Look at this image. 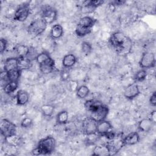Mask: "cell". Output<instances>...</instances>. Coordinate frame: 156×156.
<instances>
[{
	"label": "cell",
	"instance_id": "obj_1",
	"mask_svg": "<svg viewBox=\"0 0 156 156\" xmlns=\"http://www.w3.org/2000/svg\"><path fill=\"white\" fill-rule=\"evenodd\" d=\"M84 106L90 117L94 119L97 122L105 120L108 114V106L97 99L86 101Z\"/></svg>",
	"mask_w": 156,
	"mask_h": 156
},
{
	"label": "cell",
	"instance_id": "obj_2",
	"mask_svg": "<svg viewBox=\"0 0 156 156\" xmlns=\"http://www.w3.org/2000/svg\"><path fill=\"white\" fill-rule=\"evenodd\" d=\"M109 42L112 48L120 54H127L132 49V41L121 32H115L111 34Z\"/></svg>",
	"mask_w": 156,
	"mask_h": 156
},
{
	"label": "cell",
	"instance_id": "obj_3",
	"mask_svg": "<svg viewBox=\"0 0 156 156\" xmlns=\"http://www.w3.org/2000/svg\"><path fill=\"white\" fill-rule=\"evenodd\" d=\"M56 141L54 138L48 136L39 141L37 147L32 151V153L36 155L51 154L54 151Z\"/></svg>",
	"mask_w": 156,
	"mask_h": 156
},
{
	"label": "cell",
	"instance_id": "obj_4",
	"mask_svg": "<svg viewBox=\"0 0 156 156\" xmlns=\"http://www.w3.org/2000/svg\"><path fill=\"white\" fill-rule=\"evenodd\" d=\"M46 23L41 18H37L32 21L27 27V30L30 35L35 37L41 35L47 27Z\"/></svg>",
	"mask_w": 156,
	"mask_h": 156
},
{
	"label": "cell",
	"instance_id": "obj_5",
	"mask_svg": "<svg viewBox=\"0 0 156 156\" xmlns=\"http://www.w3.org/2000/svg\"><path fill=\"white\" fill-rule=\"evenodd\" d=\"M30 12V7L29 2H23L20 4L16 8L14 20L20 22L24 21L29 16Z\"/></svg>",
	"mask_w": 156,
	"mask_h": 156
},
{
	"label": "cell",
	"instance_id": "obj_6",
	"mask_svg": "<svg viewBox=\"0 0 156 156\" xmlns=\"http://www.w3.org/2000/svg\"><path fill=\"white\" fill-rule=\"evenodd\" d=\"M57 17V12L55 8L50 5L44 6L41 12V18L47 24L52 23Z\"/></svg>",
	"mask_w": 156,
	"mask_h": 156
},
{
	"label": "cell",
	"instance_id": "obj_7",
	"mask_svg": "<svg viewBox=\"0 0 156 156\" xmlns=\"http://www.w3.org/2000/svg\"><path fill=\"white\" fill-rule=\"evenodd\" d=\"M98 122L91 117L85 118L82 121V131L83 132L89 136L97 133Z\"/></svg>",
	"mask_w": 156,
	"mask_h": 156
},
{
	"label": "cell",
	"instance_id": "obj_8",
	"mask_svg": "<svg viewBox=\"0 0 156 156\" xmlns=\"http://www.w3.org/2000/svg\"><path fill=\"white\" fill-rule=\"evenodd\" d=\"M0 129L1 135L4 137H7L16 134V126L12 122L7 119H2L0 122Z\"/></svg>",
	"mask_w": 156,
	"mask_h": 156
},
{
	"label": "cell",
	"instance_id": "obj_9",
	"mask_svg": "<svg viewBox=\"0 0 156 156\" xmlns=\"http://www.w3.org/2000/svg\"><path fill=\"white\" fill-rule=\"evenodd\" d=\"M140 66L142 69L154 68L155 65V55L151 52H145L143 54L139 62Z\"/></svg>",
	"mask_w": 156,
	"mask_h": 156
},
{
	"label": "cell",
	"instance_id": "obj_10",
	"mask_svg": "<svg viewBox=\"0 0 156 156\" xmlns=\"http://www.w3.org/2000/svg\"><path fill=\"white\" fill-rule=\"evenodd\" d=\"M140 93L138 84L136 82L132 83L127 85L124 91V96L126 99L132 100L138 96Z\"/></svg>",
	"mask_w": 156,
	"mask_h": 156
},
{
	"label": "cell",
	"instance_id": "obj_11",
	"mask_svg": "<svg viewBox=\"0 0 156 156\" xmlns=\"http://www.w3.org/2000/svg\"><path fill=\"white\" fill-rule=\"evenodd\" d=\"M107 144L109 146L111 155L116 153L124 146L123 143V138L121 136H115V137L110 140Z\"/></svg>",
	"mask_w": 156,
	"mask_h": 156
},
{
	"label": "cell",
	"instance_id": "obj_12",
	"mask_svg": "<svg viewBox=\"0 0 156 156\" xmlns=\"http://www.w3.org/2000/svg\"><path fill=\"white\" fill-rule=\"evenodd\" d=\"M93 155L97 156H107L111 155V152L107 143L96 145L93 151Z\"/></svg>",
	"mask_w": 156,
	"mask_h": 156
},
{
	"label": "cell",
	"instance_id": "obj_13",
	"mask_svg": "<svg viewBox=\"0 0 156 156\" xmlns=\"http://www.w3.org/2000/svg\"><path fill=\"white\" fill-rule=\"evenodd\" d=\"M39 68L43 74H48L51 73L55 69V62L51 58L48 61L39 65Z\"/></svg>",
	"mask_w": 156,
	"mask_h": 156
},
{
	"label": "cell",
	"instance_id": "obj_14",
	"mask_svg": "<svg viewBox=\"0 0 156 156\" xmlns=\"http://www.w3.org/2000/svg\"><path fill=\"white\" fill-rule=\"evenodd\" d=\"M112 130V126L111 123L106 120H103L98 122L97 133L101 136H104L105 133Z\"/></svg>",
	"mask_w": 156,
	"mask_h": 156
},
{
	"label": "cell",
	"instance_id": "obj_15",
	"mask_svg": "<svg viewBox=\"0 0 156 156\" xmlns=\"http://www.w3.org/2000/svg\"><path fill=\"white\" fill-rule=\"evenodd\" d=\"M140 138L138 133L136 132H132L123 138V143L124 146L134 145L138 143L140 141Z\"/></svg>",
	"mask_w": 156,
	"mask_h": 156
},
{
	"label": "cell",
	"instance_id": "obj_16",
	"mask_svg": "<svg viewBox=\"0 0 156 156\" xmlns=\"http://www.w3.org/2000/svg\"><path fill=\"white\" fill-rule=\"evenodd\" d=\"M18 69V57L7 58L4 65V70L6 72H9L13 70Z\"/></svg>",
	"mask_w": 156,
	"mask_h": 156
},
{
	"label": "cell",
	"instance_id": "obj_17",
	"mask_svg": "<svg viewBox=\"0 0 156 156\" xmlns=\"http://www.w3.org/2000/svg\"><path fill=\"white\" fill-rule=\"evenodd\" d=\"M77 62L76 57L73 54H68L65 55L62 60L63 68H70L73 67Z\"/></svg>",
	"mask_w": 156,
	"mask_h": 156
},
{
	"label": "cell",
	"instance_id": "obj_18",
	"mask_svg": "<svg viewBox=\"0 0 156 156\" xmlns=\"http://www.w3.org/2000/svg\"><path fill=\"white\" fill-rule=\"evenodd\" d=\"M32 62L27 57H18V68L21 71L29 69L32 67Z\"/></svg>",
	"mask_w": 156,
	"mask_h": 156
},
{
	"label": "cell",
	"instance_id": "obj_19",
	"mask_svg": "<svg viewBox=\"0 0 156 156\" xmlns=\"http://www.w3.org/2000/svg\"><path fill=\"white\" fill-rule=\"evenodd\" d=\"M16 99L18 105H24L28 102L29 99V94L26 91L20 90L18 91L16 94Z\"/></svg>",
	"mask_w": 156,
	"mask_h": 156
},
{
	"label": "cell",
	"instance_id": "obj_20",
	"mask_svg": "<svg viewBox=\"0 0 156 156\" xmlns=\"http://www.w3.org/2000/svg\"><path fill=\"white\" fill-rule=\"evenodd\" d=\"M63 27L59 24H55L51 27L50 31V36L54 40H57L61 38L63 35Z\"/></svg>",
	"mask_w": 156,
	"mask_h": 156
},
{
	"label": "cell",
	"instance_id": "obj_21",
	"mask_svg": "<svg viewBox=\"0 0 156 156\" xmlns=\"http://www.w3.org/2000/svg\"><path fill=\"white\" fill-rule=\"evenodd\" d=\"M154 123L149 118H144L138 122V129L143 132H149L152 128Z\"/></svg>",
	"mask_w": 156,
	"mask_h": 156
},
{
	"label": "cell",
	"instance_id": "obj_22",
	"mask_svg": "<svg viewBox=\"0 0 156 156\" xmlns=\"http://www.w3.org/2000/svg\"><path fill=\"white\" fill-rule=\"evenodd\" d=\"M96 21V20L93 18L89 16H85L80 18L78 24L83 27L91 29V27L94 25Z\"/></svg>",
	"mask_w": 156,
	"mask_h": 156
},
{
	"label": "cell",
	"instance_id": "obj_23",
	"mask_svg": "<svg viewBox=\"0 0 156 156\" xmlns=\"http://www.w3.org/2000/svg\"><path fill=\"white\" fill-rule=\"evenodd\" d=\"M4 140L8 145L12 147H16L19 146L21 142V137L18 135H16V134L7 136L4 138Z\"/></svg>",
	"mask_w": 156,
	"mask_h": 156
},
{
	"label": "cell",
	"instance_id": "obj_24",
	"mask_svg": "<svg viewBox=\"0 0 156 156\" xmlns=\"http://www.w3.org/2000/svg\"><path fill=\"white\" fill-rule=\"evenodd\" d=\"M30 47L24 44H18L15 46V51L18 55V57H26L28 54Z\"/></svg>",
	"mask_w": 156,
	"mask_h": 156
},
{
	"label": "cell",
	"instance_id": "obj_25",
	"mask_svg": "<svg viewBox=\"0 0 156 156\" xmlns=\"http://www.w3.org/2000/svg\"><path fill=\"white\" fill-rule=\"evenodd\" d=\"M18 87V82H8L4 86V91L7 94H10L13 93Z\"/></svg>",
	"mask_w": 156,
	"mask_h": 156
},
{
	"label": "cell",
	"instance_id": "obj_26",
	"mask_svg": "<svg viewBox=\"0 0 156 156\" xmlns=\"http://www.w3.org/2000/svg\"><path fill=\"white\" fill-rule=\"evenodd\" d=\"M90 32H91V29L90 28L83 27L79 24H77V25L76 26V27L75 29V33L79 37H85L87 35L89 34Z\"/></svg>",
	"mask_w": 156,
	"mask_h": 156
},
{
	"label": "cell",
	"instance_id": "obj_27",
	"mask_svg": "<svg viewBox=\"0 0 156 156\" xmlns=\"http://www.w3.org/2000/svg\"><path fill=\"white\" fill-rule=\"evenodd\" d=\"M68 113L66 110L60 111L56 116V121L59 124H64L68 122Z\"/></svg>",
	"mask_w": 156,
	"mask_h": 156
},
{
	"label": "cell",
	"instance_id": "obj_28",
	"mask_svg": "<svg viewBox=\"0 0 156 156\" xmlns=\"http://www.w3.org/2000/svg\"><path fill=\"white\" fill-rule=\"evenodd\" d=\"M76 93L79 98L84 99L89 94L90 90L86 85H81L79 87Z\"/></svg>",
	"mask_w": 156,
	"mask_h": 156
},
{
	"label": "cell",
	"instance_id": "obj_29",
	"mask_svg": "<svg viewBox=\"0 0 156 156\" xmlns=\"http://www.w3.org/2000/svg\"><path fill=\"white\" fill-rule=\"evenodd\" d=\"M41 111L44 116L50 117L54 112V107L50 104H44L41 106Z\"/></svg>",
	"mask_w": 156,
	"mask_h": 156
},
{
	"label": "cell",
	"instance_id": "obj_30",
	"mask_svg": "<svg viewBox=\"0 0 156 156\" xmlns=\"http://www.w3.org/2000/svg\"><path fill=\"white\" fill-rule=\"evenodd\" d=\"M21 72V71L19 69L7 72L9 82H18L19 78L20 77Z\"/></svg>",
	"mask_w": 156,
	"mask_h": 156
},
{
	"label": "cell",
	"instance_id": "obj_31",
	"mask_svg": "<svg viewBox=\"0 0 156 156\" xmlns=\"http://www.w3.org/2000/svg\"><path fill=\"white\" fill-rule=\"evenodd\" d=\"M51 58V57L48 52H42L38 54L35 60L38 63V65H41V64L48 61Z\"/></svg>",
	"mask_w": 156,
	"mask_h": 156
},
{
	"label": "cell",
	"instance_id": "obj_32",
	"mask_svg": "<svg viewBox=\"0 0 156 156\" xmlns=\"http://www.w3.org/2000/svg\"><path fill=\"white\" fill-rule=\"evenodd\" d=\"M147 76V72L145 69H141L136 72L135 75V80L136 82H142L143 81Z\"/></svg>",
	"mask_w": 156,
	"mask_h": 156
},
{
	"label": "cell",
	"instance_id": "obj_33",
	"mask_svg": "<svg viewBox=\"0 0 156 156\" xmlns=\"http://www.w3.org/2000/svg\"><path fill=\"white\" fill-rule=\"evenodd\" d=\"M81 49L83 53L85 55H88L90 54L93 50L91 44L87 41H83L81 44Z\"/></svg>",
	"mask_w": 156,
	"mask_h": 156
},
{
	"label": "cell",
	"instance_id": "obj_34",
	"mask_svg": "<svg viewBox=\"0 0 156 156\" xmlns=\"http://www.w3.org/2000/svg\"><path fill=\"white\" fill-rule=\"evenodd\" d=\"M68 89L72 92H76L77 88H79L78 82L74 80H69L67 83Z\"/></svg>",
	"mask_w": 156,
	"mask_h": 156
},
{
	"label": "cell",
	"instance_id": "obj_35",
	"mask_svg": "<svg viewBox=\"0 0 156 156\" xmlns=\"http://www.w3.org/2000/svg\"><path fill=\"white\" fill-rule=\"evenodd\" d=\"M70 76V71L69 68H62V69L60 71V78L61 80L63 81L68 80Z\"/></svg>",
	"mask_w": 156,
	"mask_h": 156
},
{
	"label": "cell",
	"instance_id": "obj_36",
	"mask_svg": "<svg viewBox=\"0 0 156 156\" xmlns=\"http://www.w3.org/2000/svg\"><path fill=\"white\" fill-rule=\"evenodd\" d=\"M38 54V53L37 52L35 48H32V47H30L28 54L26 57H28L29 59H30L32 61V60L36 59Z\"/></svg>",
	"mask_w": 156,
	"mask_h": 156
},
{
	"label": "cell",
	"instance_id": "obj_37",
	"mask_svg": "<svg viewBox=\"0 0 156 156\" xmlns=\"http://www.w3.org/2000/svg\"><path fill=\"white\" fill-rule=\"evenodd\" d=\"M32 119L30 118L26 117L22 119L21 122V126L23 128H29L32 125Z\"/></svg>",
	"mask_w": 156,
	"mask_h": 156
},
{
	"label": "cell",
	"instance_id": "obj_38",
	"mask_svg": "<svg viewBox=\"0 0 156 156\" xmlns=\"http://www.w3.org/2000/svg\"><path fill=\"white\" fill-rule=\"evenodd\" d=\"M7 46V41L5 39L1 38L0 40V52L2 54L6 49Z\"/></svg>",
	"mask_w": 156,
	"mask_h": 156
},
{
	"label": "cell",
	"instance_id": "obj_39",
	"mask_svg": "<svg viewBox=\"0 0 156 156\" xmlns=\"http://www.w3.org/2000/svg\"><path fill=\"white\" fill-rule=\"evenodd\" d=\"M116 136V134L115 133V132L112 130L110 131H109L108 132H107V133H105L103 136H105L106 138H107L108 140H111L113 138H114Z\"/></svg>",
	"mask_w": 156,
	"mask_h": 156
},
{
	"label": "cell",
	"instance_id": "obj_40",
	"mask_svg": "<svg viewBox=\"0 0 156 156\" xmlns=\"http://www.w3.org/2000/svg\"><path fill=\"white\" fill-rule=\"evenodd\" d=\"M149 102L152 106H155L156 105V93L155 92H154L152 95L150 97L149 99Z\"/></svg>",
	"mask_w": 156,
	"mask_h": 156
},
{
	"label": "cell",
	"instance_id": "obj_41",
	"mask_svg": "<svg viewBox=\"0 0 156 156\" xmlns=\"http://www.w3.org/2000/svg\"><path fill=\"white\" fill-rule=\"evenodd\" d=\"M125 2L126 1L123 0H115L112 2V4L116 5H123Z\"/></svg>",
	"mask_w": 156,
	"mask_h": 156
},
{
	"label": "cell",
	"instance_id": "obj_42",
	"mask_svg": "<svg viewBox=\"0 0 156 156\" xmlns=\"http://www.w3.org/2000/svg\"><path fill=\"white\" fill-rule=\"evenodd\" d=\"M155 116H156L155 111L154 110L152 112H151V118H149L154 123L155 122Z\"/></svg>",
	"mask_w": 156,
	"mask_h": 156
}]
</instances>
